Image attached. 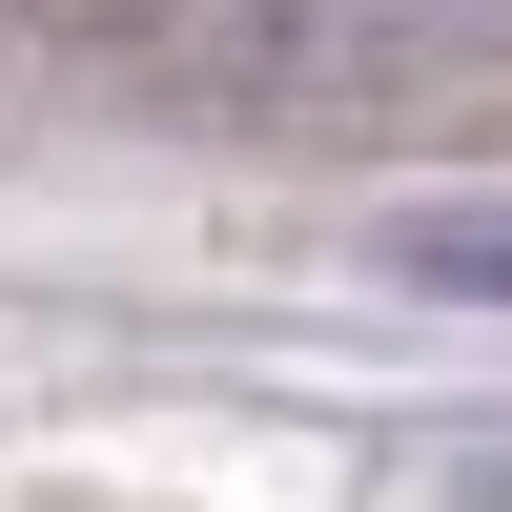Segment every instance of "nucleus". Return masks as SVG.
<instances>
[{
  "label": "nucleus",
  "instance_id": "nucleus-1",
  "mask_svg": "<svg viewBox=\"0 0 512 512\" xmlns=\"http://www.w3.org/2000/svg\"><path fill=\"white\" fill-rule=\"evenodd\" d=\"M410 267H431V287H492V308H512V226H410Z\"/></svg>",
  "mask_w": 512,
  "mask_h": 512
}]
</instances>
